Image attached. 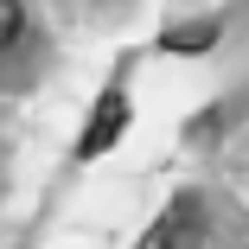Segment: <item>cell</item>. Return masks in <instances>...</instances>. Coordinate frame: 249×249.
<instances>
[{
    "mask_svg": "<svg viewBox=\"0 0 249 249\" xmlns=\"http://www.w3.org/2000/svg\"><path fill=\"white\" fill-rule=\"evenodd\" d=\"M122 96H109V109H103V122H89V134H83V154H103V147L115 141V128H122Z\"/></svg>",
    "mask_w": 249,
    "mask_h": 249,
    "instance_id": "obj_1",
    "label": "cell"
},
{
    "mask_svg": "<svg viewBox=\"0 0 249 249\" xmlns=\"http://www.w3.org/2000/svg\"><path fill=\"white\" fill-rule=\"evenodd\" d=\"M19 26H26V13H19V0H0V52L19 38Z\"/></svg>",
    "mask_w": 249,
    "mask_h": 249,
    "instance_id": "obj_2",
    "label": "cell"
}]
</instances>
